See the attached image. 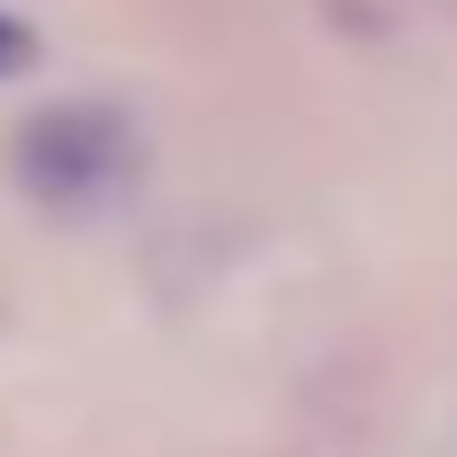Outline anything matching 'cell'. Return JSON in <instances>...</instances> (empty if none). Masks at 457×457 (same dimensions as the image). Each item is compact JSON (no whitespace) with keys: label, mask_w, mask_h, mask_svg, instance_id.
<instances>
[{"label":"cell","mask_w":457,"mask_h":457,"mask_svg":"<svg viewBox=\"0 0 457 457\" xmlns=\"http://www.w3.org/2000/svg\"><path fill=\"white\" fill-rule=\"evenodd\" d=\"M28 54H37V37H28V28H19V19H0V72H19V63H28Z\"/></svg>","instance_id":"obj_2"},{"label":"cell","mask_w":457,"mask_h":457,"mask_svg":"<svg viewBox=\"0 0 457 457\" xmlns=\"http://www.w3.org/2000/svg\"><path fill=\"white\" fill-rule=\"evenodd\" d=\"M117 162H126V126H117L108 108H46V117L19 135V170H28L46 197H81V188H99Z\"/></svg>","instance_id":"obj_1"}]
</instances>
